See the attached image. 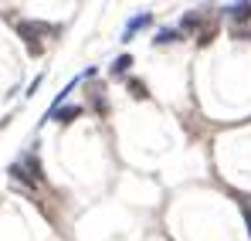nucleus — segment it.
<instances>
[{"mask_svg": "<svg viewBox=\"0 0 251 241\" xmlns=\"http://www.w3.org/2000/svg\"><path fill=\"white\" fill-rule=\"evenodd\" d=\"M82 116V109L78 106H65V109H54V112H48V119H58V122H72Z\"/></svg>", "mask_w": 251, "mask_h": 241, "instance_id": "f257e3e1", "label": "nucleus"}, {"mask_svg": "<svg viewBox=\"0 0 251 241\" xmlns=\"http://www.w3.org/2000/svg\"><path fill=\"white\" fill-rule=\"evenodd\" d=\"M224 14L231 21H248L251 17V3H234V7H224Z\"/></svg>", "mask_w": 251, "mask_h": 241, "instance_id": "f03ea898", "label": "nucleus"}, {"mask_svg": "<svg viewBox=\"0 0 251 241\" xmlns=\"http://www.w3.org/2000/svg\"><path fill=\"white\" fill-rule=\"evenodd\" d=\"M146 24H150V14H136V17L129 21V27H126L123 41H129V38H132V34H136V31H139V27H146Z\"/></svg>", "mask_w": 251, "mask_h": 241, "instance_id": "7ed1b4c3", "label": "nucleus"}, {"mask_svg": "<svg viewBox=\"0 0 251 241\" xmlns=\"http://www.w3.org/2000/svg\"><path fill=\"white\" fill-rule=\"evenodd\" d=\"M129 65H132V58H129V54H123V58H119V61L112 65V75H123V72L129 68Z\"/></svg>", "mask_w": 251, "mask_h": 241, "instance_id": "20e7f679", "label": "nucleus"}, {"mask_svg": "<svg viewBox=\"0 0 251 241\" xmlns=\"http://www.w3.org/2000/svg\"><path fill=\"white\" fill-rule=\"evenodd\" d=\"M129 88H132V95H136V99H146V85H143V81H129Z\"/></svg>", "mask_w": 251, "mask_h": 241, "instance_id": "39448f33", "label": "nucleus"}, {"mask_svg": "<svg viewBox=\"0 0 251 241\" xmlns=\"http://www.w3.org/2000/svg\"><path fill=\"white\" fill-rule=\"evenodd\" d=\"M241 207H245V221H248V235H251V197H241Z\"/></svg>", "mask_w": 251, "mask_h": 241, "instance_id": "423d86ee", "label": "nucleus"}]
</instances>
